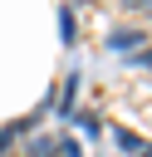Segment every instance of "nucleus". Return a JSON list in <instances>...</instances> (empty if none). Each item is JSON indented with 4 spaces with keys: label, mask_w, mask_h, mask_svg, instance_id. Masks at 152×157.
<instances>
[{
    "label": "nucleus",
    "mask_w": 152,
    "mask_h": 157,
    "mask_svg": "<svg viewBox=\"0 0 152 157\" xmlns=\"http://www.w3.org/2000/svg\"><path fill=\"white\" fill-rule=\"evenodd\" d=\"M137 44H142V29H118V34L108 39V49H113V54H132Z\"/></svg>",
    "instance_id": "1"
},
{
    "label": "nucleus",
    "mask_w": 152,
    "mask_h": 157,
    "mask_svg": "<svg viewBox=\"0 0 152 157\" xmlns=\"http://www.w3.org/2000/svg\"><path fill=\"white\" fill-rule=\"evenodd\" d=\"M59 34H64V44H74V10L69 5L59 10Z\"/></svg>",
    "instance_id": "2"
},
{
    "label": "nucleus",
    "mask_w": 152,
    "mask_h": 157,
    "mask_svg": "<svg viewBox=\"0 0 152 157\" xmlns=\"http://www.w3.org/2000/svg\"><path fill=\"white\" fill-rule=\"evenodd\" d=\"M49 152H54L49 137H34V142H29V157H49Z\"/></svg>",
    "instance_id": "3"
},
{
    "label": "nucleus",
    "mask_w": 152,
    "mask_h": 157,
    "mask_svg": "<svg viewBox=\"0 0 152 157\" xmlns=\"http://www.w3.org/2000/svg\"><path fill=\"white\" fill-rule=\"evenodd\" d=\"M10 137H15V128H10V132H0V152H5V147H10Z\"/></svg>",
    "instance_id": "4"
},
{
    "label": "nucleus",
    "mask_w": 152,
    "mask_h": 157,
    "mask_svg": "<svg viewBox=\"0 0 152 157\" xmlns=\"http://www.w3.org/2000/svg\"><path fill=\"white\" fill-rule=\"evenodd\" d=\"M132 5H142V10H147V15H152V0H132Z\"/></svg>",
    "instance_id": "5"
},
{
    "label": "nucleus",
    "mask_w": 152,
    "mask_h": 157,
    "mask_svg": "<svg viewBox=\"0 0 152 157\" xmlns=\"http://www.w3.org/2000/svg\"><path fill=\"white\" fill-rule=\"evenodd\" d=\"M142 64H152V49H147V54H142Z\"/></svg>",
    "instance_id": "6"
},
{
    "label": "nucleus",
    "mask_w": 152,
    "mask_h": 157,
    "mask_svg": "<svg viewBox=\"0 0 152 157\" xmlns=\"http://www.w3.org/2000/svg\"><path fill=\"white\" fill-rule=\"evenodd\" d=\"M142 157H152V147H142Z\"/></svg>",
    "instance_id": "7"
}]
</instances>
